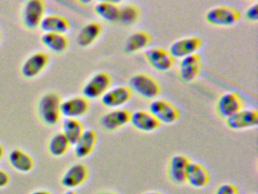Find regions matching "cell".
Instances as JSON below:
<instances>
[{
    "label": "cell",
    "instance_id": "1",
    "mask_svg": "<svg viewBox=\"0 0 258 194\" xmlns=\"http://www.w3.org/2000/svg\"><path fill=\"white\" fill-rule=\"evenodd\" d=\"M61 99L55 92H47L39 100L37 114L42 122L46 125L58 124L61 117Z\"/></svg>",
    "mask_w": 258,
    "mask_h": 194
},
{
    "label": "cell",
    "instance_id": "2",
    "mask_svg": "<svg viewBox=\"0 0 258 194\" xmlns=\"http://www.w3.org/2000/svg\"><path fill=\"white\" fill-rule=\"evenodd\" d=\"M131 92L145 100H155L161 93L159 83L152 76L145 73L134 74L128 81Z\"/></svg>",
    "mask_w": 258,
    "mask_h": 194
},
{
    "label": "cell",
    "instance_id": "3",
    "mask_svg": "<svg viewBox=\"0 0 258 194\" xmlns=\"http://www.w3.org/2000/svg\"><path fill=\"white\" fill-rule=\"evenodd\" d=\"M111 84V77L108 73L93 74L82 88L83 96L87 100H97L105 93Z\"/></svg>",
    "mask_w": 258,
    "mask_h": 194
},
{
    "label": "cell",
    "instance_id": "4",
    "mask_svg": "<svg viewBox=\"0 0 258 194\" xmlns=\"http://www.w3.org/2000/svg\"><path fill=\"white\" fill-rule=\"evenodd\" d=\"M239 12L229 6H217L208 11L205 20L208 24L216 27H230L240 20Z\"/></svg>",
    "mask_w": 258,
    "mask_h": 194
},
{
    "label": "cell",
    "instance_id": "5",
    "mask_svg": "<svg viewBox=\"0 0 258 194\" xmlns=\"http://www.w3.org/2000/svg\"><path fill=\"white\" fill-rule=\"evenodd\" d=\"M46 6L41 0H30L26 2L22 12V24L29 30L40 27L45 17Z\"/></svg>",
    "mask_w": 258,
    "mask_h": 194
},
{
    "label": "cell",
    "instance_id": "6",
    "mask_svg": "<svg viewBox=\"0 0 258 194\" xmlns=\"http://www.w3.org/2000/svg\"><path fill=\"white\" fill-rule=\"evenodd\" d=\"M149 112L161 124H171L179 118L177 108L165 100H154L149 105Z\"/></svg>",
    "mask_w": 258,
    "mask_h": 194
},
{
    "label": "cell",
    "instance_id": "7",
    "mask_svg": "<svg viewBox=\"0 0 258 194\" xmlns=\"http://www.w3.org/2000/svg\"><path fill=\"white\" fill-rule=\"evenodd\" d=\"M202 45V40L200 37L187 36L172 42L169 47L168 52L173 59H182L187 56L196 54Z\"/></svg>",
    "mask_w": 258,
    "mask_h": 194
},
{
    "label": "cell",
    "instance_id": "8",
    "mask_svg": "<svg viewBox=\"0 0 258 194\" xmlns=\"http://www.w3.org/2000/svg\"><path fill=\"white\" fill-rule=\"evenodd\" d=\"M144 56L148 63L156 71L166 72L171 69L174 59L167 50L161 47H152L144 52Z\"/></svg>",
    "mask_w": 258,
    "mask_h": 194
},
{
    "label": "cell",
    "instance_id": "9",
    "mask_svg": "<svg viewBox=\"0 0 258 194\" xmlns=\"http://www.w3.org/2000/svg\"><path fill=\"white\" fill-rule=\"evenodd\" d=\"M90 103L84 96H74L61 102V115L66 118L77 119L82 118L88 112Z\"/></svg>",
    "mask_w": 258,
    "mask_h": 194
},
{
    "label": "cell",
    "instance_id": "10",
    "mask_svg": "<svg viewBox=\"0 0 258 194\" xmlns=\"http://www.w3.org/2000/svg\"><path fill=\"white\" fill-rule=\"evenodd\" d=\"M131 115L126 109H113L101 117L99 125L105 131H115L130 122Z\"/></svg>",
    "mask_w": 258,
    "mask_h": 194
},
{
    "label": "cell",
    "instance_id": "11",
    "mask_svg": "<svg viewBox=\"0 0 258 194\" xmlns=\"http://www.w3.org/2000/svg\"><path fill=\"white\" fill-rule=\"evenodd\" d=\"M231 130H240L256 127L258 124V112L255 109H241L226 120Z\"/></svg>",
    "mask_w": 258,
    "mask_h": 194
},
{
    "label": "cell",
    "instance_id": "12",
    "mask_svg": "<svg viewBox=\"0 0 258 194\" xmlns=\"http://www.w3.org/2000/svg\"><path fill=\"white\" fill-rule=\"evenodd\" d=\"M242 109V102L238 94L233 92H225L219 97L216 104L217 115L226 120Z\"/></svg>",
    "mask_w": 258,
    "mask_h": 194
},
{
    "label": "cell",
    "instance_id": "13",
    "mask_svg": "<svg viewBox=\"0 0 258 194\" xmlns=\"http://www.w3.org/2000/svg\"><path fill=\"white\" fill-rule=\"evenodd\" d=\"M88 177V169L82 163H75L69 166L61 178V184L69 190L81 186Z\"/></svg>",
    "mask_w": 258,
    "mask_h": 194
},
{
    "label": "cell",
    "instance_id": "14",
    "mask_svg": "<svg viewBox=\"0 0 258 194\" xmlns=\"http://www.w3.org/2000/svg\"><path fill=\"white\" fill-rule=\"evenodd\" d=\"M133 92L128 86H117L109 88L101 97V102L105 107L119 109L131 100Z\"/></svg>",
    "mask_w": 258,
    "mask_h": 194
},
{
    "label": "cell",
    "instance_id": "15",
    "mask_svg": "<svg viewBox=\"0 0 258 194\" xmlns=\"http://www.w3.org/2000/svg\"><path fill=\"white\" fill-rule=\"evenodd\" d=\"M49 59L46 53L42 52L34 53L24 62L21 73L25 78H34L46 68Z\"/></svg>",
    "mask_w": 258,
    "mask_h": 194
},
{
    "label": "cell",
    "instance_id": "16",
    "mask_svg": "<svg viewBox=\"0 0 258 194\" xmlns=\"http://www.w3.org/2000/svg\"><path fill=\"white\" fill-rule=\"evenodd\" d=\"M190 160L184 155H175L170 159L167 168L169 179L176 185L185 183V173Z\"/></svg>",
    "mask_w": 258,
    "mask_h": 194
},
{
    "label": "cell",
    "instance_id": "17",
    "mask_svg": "<svg viewBox=\"0 0 258 194\" xmlns=\"http://www.w3.org/2000/svg\"><path fill=\"white\" fill-rule=\"evenodd\" d=\"M209 181L210 175L206 168L200 163L190 161L185 173V183L196 189H202Z\"/></svg>",
    "mask_w": 258,
    "mask_h": 194
},
{
    "label": "cell",
    "instance_id": "18",
    "mask_svg": "<svg viewBox=\"0 0 258 194\" xmlns=\"http://www.w3.org/2000/svg\"><path fill=\"white\" fill-rule=\"evenodd\" d=\"M180 60L179 74L181 80L185 83L194 81L200 73L201 59L199 55H191Z\"/></svg>",
    "mask_w": 258,
    "mask_h": 194
},
{
    "label": "cell",
    "instance_id": "19",
    "mask_svg": "<svg viewBox=\"0 0 258 194\" xmlns=\"http://www.w3.org/2000/svg\"><path fill=\"white\" fill-rule=\"evenodd\" d=\"M130 123L139 131L150 133L158 129L160 123L148 111L138 110L131 115Z\"/></svg>",
    "mask_w": 258,
    "mask_h": 194
},
{
    "label": "cell",
    "instance_id": "20",
    "mask_svg": "<svg viewBox=\"0 0 258 194\" xmlns=\"http://www.w3.org/2000/svg\"><path fill=\"white\" fill-rule=\"evenodd\" d=\"M97 142V134L92 129L84 130L75 144V155L79 159H84L91 154Z\"/></svg>",
    "mask_w": 258,
    "mask_h": 194
},
{
    "label": "cell",
    "instance_id": "21",
    "mask_svg": "<svg viewBox=\"0 0 258 194\" xmlns=\"http://www.w3.org/2000/svg\"><path fill=\"white\" fill-rule=\"evenodd\" d=\"M43 33H59L64 34L70 29L69 21L64 17L57 15H46L40 25Z\"/></svg>",
    "mask_w": 258,
    "mask_h": 194
},
{
    "label": "cell",
    "instance_id": "22",
    "mask_svg": "<svg viewBox=\"0 0 258 194\" xmlns=\"http://www.w3.org/2000/svg\"><path fill=\"white\" fill-rule=\"evenodd\" d=\"M8 159L10 165L19 172H30L34 167L33 158L20 149L12 150L9 154Z\"/></svg>",
    "mask_w": 258,
    "mask_h": 194
},
{
    "label": "cell",
    "instance_id": "23",
    "mask_svg": "<svg viewBox=\"0 0 258 194\" xmlns=\"http://www.w3.org/2000/svg\"><path fill=\"white\" fill-rule=\"evenodd\" d=\"M102 33V26L96 21L85 24L78 33L77 42L83 48L90 46L94 43Z\"/></svg>",
    "mask_w": 258,
    "mask_h": 194
},
{
    "label": "cell",
    "instance_id": "24",
    "mask_svg": "<svg viewBox=\"0 0 258 194\" xmlns=\"http://www.w3.org/2000/svg\"><path fill=\"white\" fill-rule=\"evenodd\" d=\"M151 36L147 32L137 30L131 33L127 38L124 45V53L126 54H134L147 48L150 44Z\"/></svg>",
    "mask_w": 258,
    "mask_h": 194
},
{
    "label": "cell",
    "instance_id": "25",
    "mask_svg": "<svg viewBox=\"0 0 258 194\" xmlns=\"http://www.w3.org/2000/svg\"><path fill=\"white\" fill-rule=\"evenodd\" d=\"M40 40L49 51L56 54L64 53L69 46V40L64 34L43 33Z\"/></svg>",
    "mask_w": 258,
    "mask_h": 194
},
{
    "label": "cell",
    "instance_id": "26",
    "mask_svg": "<svg viewBox=\"0 0 258 194\" xmlns=\"http://www.w3.org/2000/svg\"><path fill=\"white\" fill-rule=\"evenodd\" d=\"M96 15L105 22H118L120 6L109 1H101L96 3L94 7Z\"/></svg>",
    "mask_w": 258,
    "mask_h": 194
},
{
    "label": "cell",
    "instance_id": "27",
    "mask_svg": "<svg viewBox=\"0 0 258 194\" xmlns=\"http://www.w3.org/2000/svg\"><path fill=\"white\" fill-rule=\"evenodd\" d=\"M84 126L79 120L66 118L62 123V132L69 143L75 145L84 133Z\"/></svg>",
    "mask_w": 258,
    "mask_h": 194
},
{
    "label": "cell",
    "instance_id": "28",
    "mask_svg": "<svg viewBox=\"0 0 258 194\" xmlns=\"http://www.w3.org/2000/svg\"><path fill=\"white\" fill-rule=\"evenodd\" d=\"M70 146L64 135L61 132H58L49 139L48 150L54 157H61L69 151Z\"/></svg>",
    "mask_w": 258,
    "mask_h": 194
},
{
    "label": "cell",
    "instance_id": "29",
    "mask_svg": "<svg viewBox=\"0 0 258 194\" xmlns=\"http://www.w3.org/2000/svg\"><path fill=\"white\" fill-rule=\"evenodd\" d=\"M140 10L135 5L125 4L120 6L118 22L125 27H132L138 21Z\"/></svg>",
    "mask_w": 258,
    "mask_h": 194
},
{
    "label": "cell",
    "instance_id": "30",
    "mask_svg": "<svg viewBox=\"0 0 258 194\" xmlns=\"http://www.w3.org/2000/svg\"><path fill=\"white\" fill-rule=\"evenodd\" d=\"M215 194H238V191L235 185L226 183L220 185Z\"/></svg>",
    "mask_w": 258,
    "mask_h": 194
},
{
    "label": "cell",
    "instance_id": "31",
    "mask_svg": "<svg viewBox=\"0 0 258 194\" xmlns=\"http://www.w3.org/2000/svg\"><path fill=\"white\" fill-rule=\"evenodd\" d=\"M257 3H255L254 4L251 5L247 8L245 12L246 19L250 22H256L258 20V13H257Z\"/></svg>",
    "mask_w": 258,
    "mask_h": 194
},
{
    "label": "cell",
    "instance_id": "32",
    "mask_svg": "<svg viewBox=\"0 0 258 194\" xmlns=\"http://www.w3.org/2000/svg\"><path fill=\"white\" fill-rule=\"evenodd\" d=\"M10 177L7 171L0 168V189L6 187L10 183Z\"/></svg>",
    "mask_w": 258,
    "mask_h": 194
},
{
    "label": "cell",
    "instance_id": "33",
    "mask_svg": "<svg viewBox=\"0 0 258 194\" xmlns=\"http://www.w3.org/2000/svg\"><path fill=\"white\" fill-rule=\"evenodd\" d=\"M30 194H52L49 191L45 190V189H37V190L34 191Z\"/></svg>",
    "mask_w": 258,
    "mask_h": 194
},
{
    "label": "cell",
    "instance_id": "34",
    "mask_svg": "<svg viewBox=\"0 0 258 194\" xmlns=\"http://www.w3.org/2000/svg\"><path fill=\"white\" fill-rule=\"evenodd\" d=\"M4 156V148L1 144H0V160L3 159Z\"/></svg>",
    "mask_w": 258,
    "mask_h": 194
},
{
    "label": "cell",
    "instance_id": "35",
    "mask_svg": "<svg viewBox=\"0 0 258 194\" xmlns=\"http://www.w3.org/2000/svg\"><path fill=\"white\" fill-rule=\"evenodd\" d=\"M143 194H164V193H161V192H155V191H151V192H146Z\"/></svg>",
    "mask_w": 258,
    "mask_h": 194
},
{
    "label": "cell",
    "instance_id": "36",
    "mask_svg": "<svg viewBox=\"0 0 258 194\" xmlns=\"http://www.w3.org/2000/svg\"><path fill=\"white\" fill-rule=\"evenodd\" d=\"M63 194H77L76 192L74 190H68L66 192H64Z\"/></svg>",
    "mask_w": 258,
    "mask_h": 194
},
{
    "label": "cell",
    "instance_id": "37",
    "mask_svg": "<svg viewBox=\"0 0 258 194\" xmlns=\"http://www.w3.org/2000/svg\"><path fill=\"white\" fill-rule=\"evenodd\" d=\"M100 194H115V193H113V192H103Z\"/></svg>",
    "mask_w": 258,
    "mask_h": 194
},
{
    "label": "cell",
    "instance_id": "38",
    "mask_svg": "<svg viewBox=\"0 0 258 194\" xmlns=\"http://www.w3.org/2000/svg\"><path fill=\"white\" fill-rule=\"evenodd\" d=\"M0 39H1V34H0Z\"/></svg>",
    "mask_w": 258,
    "mask_h": 194
}]
</instances>
